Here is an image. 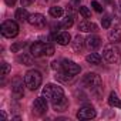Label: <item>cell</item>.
Here are the masks:
<instances>
[{
	"mask_svg": "<svg viewBox=\"0 0 121 121\" xmlns=\"http://www.w3.org/2000/svg\"><path fill=\"white\" fill-rule=\"evenodd\" d=\"M91 7H94V10L98 12V13H101V12L104 10V7H103L98 2H95V0H94V2H91Z\"/></svg>",
	"mask_w": 121,
	"mask_h": 121,
	"instance_id": "obj_27",
	"label": "cell"
},
{
	"mask_svg": "<svg viewBox=\"0 0 121 121\" xmlns=\"http://www.w3.org/2000/svg\"><path fill=\"white\" fill-rule=\"evenodd\" d=\"M41 81H43V77H41V73L37 71V70H30L26 73L24 76V84L29 90L34 91L37 90L40 86H41Z\"/></svg>",
	"mask_w": 121,
	"mask_h": 121,
	"instance_id": "obj_1",
	"label": "cell"
},
{
	"mask_svg": "<svg viewBox=\"0 0 121 121\" xmlns=\"http://www.w3.org/2000/svg\"><path fill=\"white\" fill-rule=\"evenodd\" d=\"M73 48H74V51H78V53L84 48V39H83L80 34H77V36L74 37V41H73Z\"/></svg>",
	"mask_w": 121,
	"mask_h": 121,
	"instance_id": "obj_17",
	"label": "cell"
},
{
	"mask_svg": "<svg viewBox=\"0 0 121 121\" xmlns=\"http://www.w3.org/2000/svg\"><path fill=\"white\" fill-rule=\"evenodd\" d=\"M9 71H10V66L6 61H3L2 63V77H6L9 74Z\"/></svg>",
	"mask_w": 121,
	"mask_h": 121,
	"instance_id": "obj_26",
	"label": "cell"
},
{
	"mask_svg": "<svg viewBox=\"0 0 121 121\" xmlns=\"http://www.w3.org/2000/svg\"><path fill=\"white\" fill-rule=\"evenodd\" d=\"M20 2H22V6H30V4H33L34 0H20Z\"/></svg>",
	"mask_w": 121,
	"mask_h": 121,
	"instance_id": "obj_31",
	"label": "cell"
},
{
	"mask_svg": "<svg viewBox=\"0 0 121 121\" xmlns=\"http://www.w3.org/2000/svg\"><path fill=\"white\" fill-rule=\"evenodd\" d=\"M16 19L19 20V22H27L29 20V13H27V10L24 9V7H20V9H17L16 10Z\"/></svg>",
	"mask_w": 121,
	"mask_h": 121,
	"instance_id": "obj_18",
	"label": "cell"
},
{
	"mask_svg": "<svg viewBox=\"0 0 121 121\" xmlns=\"http://www.w3.org/2000/svg\"><path fill=\"white\" fill-rule=\"evenodd\" d=\"M78 30H80V31H84V33H88V31H97V26H95L94 23H91V22L84 20V22L78 23Z\"/></svg>",
	"mask_w": 121,
	"mask_h": 121,
	"instance_id": "obj_15",
	"label": "cell"
},
{
	"mask_svg": "<svg viewBox=\"0 0 121 121\" xmlns=\"http://www.w3.org/2000/svg\"><path fill=\"white\" fill-rule=\"evenodd\" d=\"M73 23H74V19H73V16H67V17L63 20L61 26H63L64 29H70V27L73 26Z\"/></svg>",
	"mask_w": 121,
	"mask_h": 121,
	"instance_id": "obj_23",
	"label": "cell"
},
{
	"mask_svg": "<svg viewBox=\"0 0 121 121\" xmlns=\"http://www.w3.org/2000/svg\"><path fill=\"white\" fill-rule=\"evenodd\" d=\"M108 104L111 107H117V108H121V100L118 98V95L115 93H111L110 97H108Z\"/></svg>",
	"mask_w": 121,
	"mask_h": 121,
	"instance_id": "obj_20",
	"label": "cell"
},
{
	"mask_svg": "<svg viewBox=\"0 0 121 121\" xmlns=\"http://www.w3.org/2000/svg\"><path fill=\"white\" fill-rule=\"evenodd\" d=\"M27 22L31 26H34V27H41L46 23V17L43 14H40V13H34V14H30L29 16V20Z\"/></svg>",
	"mask_w": 121,
	"mask_h": 121,
	"instance_id": "obj_11",
	"label": "cell"
},
{
	"mask_svg": "<svg viewBox=\"0 0 121 121\" xmlns=\"http://www.w3.org/2000/svg\"><path fill=\"white\" fill-rule=\"evenodd\" d=\"M86 44H87V47H88V48L95 50V48H98V47L101 46V39H100L98 36H95V34L88 36V37H87V40H86Z\"/></svg>",
	"mask_w": 121,
	"mask_h": 121,
	"instance_id": "obj_13",
	"label": "cell"
},
{
	"mask_svg": "<svg viewBox=\"0 0 121 121\" xmlns=\"http://www.w3.org/2000/svg\"><path fill=\"white\" fill-rule=\"evenodd\" d=\"M83 83L88 88H97V87L101 86V77L98 74H95V73H88V74L84 76Z\"/></svg>",
	"mask_w": 121,
	"mask_h": 121,
	"instance_id": "obj_5",
	"label": "cell"
},
{
	"mask_svg": "<svg viewBox=\"0 0 121 121\" xmlns=\"http://www.w3.org/2000/svg\"><path fill=\"white\" fill-rule=\"evenodd\" d=\"M101 24H103L104 29H108V27L111 26V19H110V17H104L103 22H101Z\"/></svg>",
	"mask_w": 121,
	"mask_h": 121,
	"instance_id": "obj_28",
	"label": "cell"
},
{
	"mask_svg": "<svg viewBox=\"0 0 121 121\" xmlns=\"http://www.w3.org/2000/svg\"><path fill=\"white\" fill-rule=\"evenodd\" d=\"M105 3H112V0H104Z\"/></svg>",
	"mask_w": 121,
	"mask_h": 121,
	"instance_id": "obj_34",
	"label": "cell"
},
{
	"mask_svg": "<svg viewBox=\"0 0 121 121\" xmlns=\"http://www.w3.org/2000/svg\"><path fill=\"white\" fill-rule=\"evenodd\" d=\"M86 60H87L90 64L98 66V64L101 63V56H100V54H97V53H90V54L86 57Z\"/></svg>",
	"mask_w": 121,
	"mask_h": 121,
	"instance_id": "obj_19",
	"label": "cell"
},
{
	"mask_svg": "<svg viewBox=\"0 0 121 121\" xmlns=\"http://www.w3.org/2000/svg\"><path fill=\"white\" fill-rule=\"evenodd\" d=\"M61 67H63V70H66L67 73H70L71 76H76V74H78L80 73V66L78 64H76L74 61H71V60H63V64H61Z\"/></svg>",
	"mask_w": 121,
	"mask_h": 121,
	"instance_id": "obj_9",
	"label": "cell"
},
{
	"mask_svg": "<svg viewBox=\"0 0 121 121\" xmlns=\"http://www.w3.org/2000/svg\"><path fill=\"white\" fill-rule=\"evenodd\" d=\"M51 105H53L54 111H66V110H67V107H69V100H67V98H66V95H64L63 98H60L58 101L51 103Z\"/></svg>",
	"mask_w": 121,
	"mask_h": 121,
	"instance_id": "obj_14",
	"label": "cell"
},
{
	"mask_svg": "<svg viewBox=\"0 0 121 121\" xmlns=\"http://www.w3.org/2000/svg\"><path fill=\"white\" fill-rule=\"evenodd\" d=\"M46 111H47V98L44 95L36 98L33 103V112L36 115H43Z\"/></svg>",
	"mask_w": 121,
	"mask_h": 121,
	"instance_id": "obj_6",
	"label": "cell"
},
{
	"mask_svg": "<svg viewBox=\"0 0 121 121\" xmlns=\"http://www.w3.org/2000/svg\"><path fill=\"white\" fill-rule=\"evenodd\" d=\"M54 39L57 40L58 44H61V46H67V44L70 43V40H71V37H70V34H69L67 31H61V33L56 34Z\"/></svg>",
	"mask_w": 121,
	"mask_h": 121,
	"instance_id": "obj_16",
	"label": "cell"
},
{
	"mask_svg": "<svg viewBox=\"0 0 121 121\" xmlns=\"http://www.w3.org/2000/svg\"><path fill=\"white\" fill-rule=\"evenodd\" d=\"M43 95L51 101V103H56L58 101L60 98H63L64 97V91L61 87H58L57 84H47L44 88H43Z\"/></svg>",
	"mask_w": 121,
	"mask_h": 121,
	"instance_id": "obj_2",
	"label": "cell"
},
{
	"mask_svg": "<svg viewBox=\"0 0 121 121\" xmlns=\"http://www.w3.org/2000/svg\"><path fill=\"white\" fill-rule=\"evenodd\" d=\"M4 2H6V4H7V6H14L17 0H4Z\"/></svg>",
	"mask_w": 121,
	"mask_h": 121,
	"instance_id": "obj_33",
	"label": "cell"
},
{
	"mask_svg": "<svg viewBox=\"0 0 121 121\" xmlns=\"http://www.w3.org/2000/svg\"><path fill=\"white\" fill-rule=\"evenodd\" d=\"M120 7H121V0H120Z\"/></svg>",
	"mask_w": 121,
	"mask_h": 121,
	"instance_id": "obj_35",
	"label": "cell"
},
{
	"mask_svg": "<svg viewBox=\"0 0 121 121\" xmlns=\"http://www.w3.org/2000/svg\"><path fill=\"white\" fill-rule=\"evenodd\" d=\"M80 14H81L84 19H90V17H91V12L88 10V7H84V6L80 7Z\"/></svg>",
	"mask_w": 121,
	"mask_h": 121,
	"instance_id": "obj_25",
	"label": "cell"
},
{
	"mask_svg": "<svg viewBox=\"0 0 121 121\" xmlns=\"http://www.w3.org/2000/svg\"><path fill=\"white\" fill-rule=\"evenodd\" d=\"M0 30H2V34L7 39H13L19 34V24L13 20H7L2 24V27H0Z\"/></svg>",
	"mask_w": 121,
	"mask_h": 121,
	"instance_id": "obj_4",
	"label": "cell"
},
{
	"mask_svg": "<svg viewBox=\"0 0 121 121\" xmlns=\"http://www.w3.org/2000/svg\"><path fill=\"white\" fill-rule=\"evenodd\" d=\"M51 69H53V70H58V69H60V63L53 61V63H51Z\"/></svg>",
	"mask_w": 121,
	"mask_h": 121,
	"instance_id": "obj_32",
	"label": "cell"
},
{
	"mask_svg": "<svg viewBox=\"0 0 121 121\" xmlns=\"http://www.w3.org/2000/svg\"><path fill=\"white\" fill-rule=\"evenodd\" d=\"M46 54H47V56H53V54H54V47H53L51 44H47V46H46Z\"/></svg>",
	"mask_w": 121,
	"mask_h": 121,
	"instance_id": "obj_30",
	"label": "cell"
},
{
	"mask_svg": "<svg viewBox=\"0 0 121 121\" xmlns=\"http://www.w3.org/2000/svg\"><path fill=\"white\" fill-rule=\"evenodd\" d=\"M103 56H104V58L107 60V61L111 63V64H117V63L121 61V53H120V50H118L114 44L107 46V47L104 48Z\"/></svg>",
	"mask_w": 121,
	"mask_h": 121,
	"instance_id": "obj_3",
	"label": "cell"
},
{
	"mask_svg": "<svg viewBox=\"0 0 121 121\" xmlns=\"http://www.w3.org/2000/svg\"><path fill=\"white\" fill-rule=\"evenodd\" d=\"M12 93L16 98H22L24 95V86H23V80L20 77H14L12 81Z\"/></svg>",
	"mask_w": 121,
	"mask_h": 121,
	"instance_id": "obj_7",
	"label": "cell"
},
{
	"mask_svg": "<svg viewBox=\"0 0 121 121\" xmlns=\"http://www.w3.org/2000/svg\"><path fill=\"white\" fill-rule=\"evenodd\" d=\"M46 46H47V44H44V43H41V41H36V43H33L31 47H30V53H31V56H34V57H40V56L46 54Z\"/></svg>",
	"mask_w": 121,
	"mask_h": 121,
	"instance_id": "obj_10",
	"label": "cell"
},
{
	"mask_svg": "<svg viewBox=\"0 0 121 121\" xmlns=\"http://www.w3.org/2000/svg\"><path fill=\"white\" fill-rule=\"evenodd\" d=\"M17 60H19L20 63H23L24 66H30V64H31V58H30L29 56H26V54L19 56V57H17Z\"/></svg>",
	"mask_w": 121,
	"mask_h": 121,
	"instance_id": "obj_24",
	"label": "cell"
},
{
	"mask_svg": "<svg viewBox=\"0 0 121 121\" xmlns=\"http://www.w3.org/2000/svg\"><path fill=\"white\" fill-rule=\"evenodd\" d=\"M22 47H24V43H16V44H13V46H12V51H14V53H16V51H19Z\"/></svg>",
	"mask_w": 121,
	"mask_h": 121,
	"instance_id": "obj_29",
	"label": "cell"
},
{
	"mask_svg": "<svg viewBox=\"0 0 121 121\" xmlns=\"http://www.w3.org/2000/svg\"><path fill=\"white\" fill-rule=\"evenodd\" d=\"M95 117V110L91 105H84L77 111V118L78 120H91Z\"/></svg>",
	"mask_w": 121,
	"mask_h": 121,
	"instance_id": "obj_8",
	"label": "cell"
},
{
	"mask_svg": "<svg viewBox=\"0 0 121 121\" xmlns=\"http://www.w3.org/2000/svg\"><path fill=\"white\" fill-rule=\"evenodd\" d=\"M71 74L70 73H67L66 70H63L61 73H57L56 74V80H58V81H63V83H67L69 80H71Z\"/></svg>",
	"mask_w": 121,
	"mask_h": 121,
	"instance_id": "obj_21",
	"label": "cell"
},
{
	"mask_svg": "<svg viewBox=\"0 0 121 121\" xmlns=\"http://www.w3.org/2000/svg\"><path fill=\"white\" fill-rule=\"evenodd\" d=\"M63 7H58V6H54V7H51L50 9V14L53 16V17H56V19H58V17H61L63 16Z\"/></svg>",
	"mask_w": 121,
	"mask_h": 121,
	"instance_id": "obj_22",
	"label": "cell"
},
{
	"mask_svg": "<svg viewBox=\"0 0 121 121\" xmlns=\"http://www.w3.org/2000/svg\"><path fill=\"white\" fill-rule=\"evenodd\" d=\"M108 40L111 43H117L121 40V23H117L112 27V30L108 33Z\"/></svg>",
	"mask_w": 121,
	"mask_h": 121,
	"instance_id": "obj_12",
	"label": "cell"
}]
</instances>
